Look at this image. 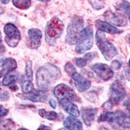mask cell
I'll return each instance as SVG.
<instances>
[{"instance_id": "obj_1", "label": "cell", "mask_w": 130, "mask_h": 130, "mask_svg": "<svg viewBox=\"0 0 130 130\" xmlns=\"http://www.w3.org/2000/svg\"><path fill=\"white\" fill-rule=\"evenodd\" d=\"M59 68L52 64L47 63L38 69L36 74V83L39 90H47L51 85L61 77Z\"/></svg>"}, {"instance_id": "obj_2", "label": "cell", "mask_w": 130, "mask_h": 130, "mask_svg": "<svg viewBox=\"0 0 130 130\" xmlns=\"http://www.w3.org/2000/svg\"><path fill=\"white\" fill-rule=\"evenodd\" d=\"M64 24L57 17H53L47 22L45 27V40L49 45L54 44L62 35L64 31Z\"/></svg>"}, {"instance_id": "obj_3", "label": "cell", "mask_w": 130, "mask_h": 130, "mask_svg": "<svg viewBox=\"0 0 130 130\" xmlns=\"http://www.w3.org/2000/svg\"><path fill=\"white\" fill-rule=\"evenodd\" d=\"M96 46L107 61H109L118 55V51L115 46L106 39L104 32L97 30L95 35Z\"/></svg>"}, {"instance_id": "obj_4", "label": "cell", "mask_w": 130, "mask_h": 130, "mask_svg": "<svg viewBox=\"0 0 130 130\" xmlns=\"http://www.w3.org/2000/svg\"><path fill=\"white\" fill-rule=\"evenodd\" d=\"M84 20L80 16H75L68 24L65 40L69 45L76 44L80 32L83 29Z\"/></svg>"}, {"instance_id": "obj_5", "label": "cell", "mask_w": 130, "mask_h": 130, "mask_svg": "<svg viewBox=\"0 0 130 130\" xmlns=\"http://www.w3.org/2000/svg\"><path fill=\"white\" fill-rule=\"evenodd\" d=\"M93 46V30L90 27L83 29L80 32L75 46V52L83 54L90 50Z\"/></svg>"}, {"instance_id": "obj_6", "label": "cell", "mask_w": 130, "mask_h": 130, "mask_svg": "<svg viewBox=\"0 0 130 130\" xmlns=\"http://www.w3.org/2000/svg\"><path fill=\"white\" fill-rule=\"evenodd\" d=\"M99 122H107L109 123H116L125 128H130V120L124 112L117 111L115 112H106L102 114L98 119Z\"/></svg>"}, {"instance_id": "obj_7", "label": "cell", "mask_w": 130, "mask_h": 130, "mask_svg": "<svg viewBox=\"0 0 130 130\" xmlns=\"http://www.w3.org/2000/svg\"><path fill=\"white\" fill-rule=\"evenodd\" d=\"M53 94L59 101V102L64 101L70 102H79V98L77 96L74 90L68 85L61 83L53 89Z\"/></svg>"}, {"instance_id": "obj_8", "label": "cell", "mask_w": 130, "mask_h": 130, "mask_svg": "<svg viewBox=\"0 0 130 130\" xmlns=\"http://www.w3.org/2000/svg\"><path fill=\"white\" fill-rule=\"evenodd\" d=\"M126 95V86L120 80H116L111 85L109 92V102L113 105L119 104Z\"/></svg>"}, {"instance_id": "obj_9", "label": "cell", "mask_w": 130, "mask_h": 130, "mask_svg": "<svg viewBox=\"0 0 130 130\" xmlns=\"http://www.w3.org/2000/svg\"><path fill=\"white\" fill-rule=\"evenodd\" d=\"M5 34V40L7 44L11 47L18 46L21 39V34L18 27L12 23H8L4 26Z\"/></svg>"}, {"instance_id": "obj_10", "label": "cell", "mask_w": 130, "mask_h": 130, "mask_svg": "<svg viewBox=\"0 0 130 130\" xmlns=\"http://www.w3.org/2000/svg\"><path fill=\"white\" fill-rule=\"evenodd\" d=\"M103 16L106 22L114 26L124 27L127 25V18L121 13H115L111 10H107L104 12Z\"/></svg>"}, {"instance_id": "obj_11", "label": "cell", "mask_w": 130, "mask_h": 130, "mask_svg": "<svg viewBox=\"0 0 130 130\" xmlns=\"http://www.w3.org/2000/svg\"><path fill=\"white\" fill-rule=\"evenodd\" d=\"M91 69L96 75L104 81L111 79L114 75V72L111 67L104 63H96L91 66Z\"/></svg>"}, {"instance_id": "obj_12", "label": "cell", "mask_w": 130, "mask_h": 130, "mask_svg": "<svg viewBox=\"0 0 130 130\" xmlns=\"http://www.w3.org/2000/svg\"><path fill=\"white\" fill-rule=\"evenodd\" d=\"M28 39L27 40L26 45L31 50H37L40 46L42 33L40 29L37 28L29 29L27 31Z\"/></svg>"}, {"instance_id": "obj_13", "label": "cell", "mask_w": 130, "mask_h": 130, "mask_svg": "<svg viewBox=\"0 0 130 130\" xmlns=\"http://www.w3.org/2000/svg\"><path fill=\"white\" fill-rule=\"evenodd\" d=\"M19 97L23 100H27L33 102H45L47 100V92L46 90H32L28 94H19Z\"/></svg>"}, {"instance_id": "obj_14", "label": "cell", "mask_w": 130, "mask_h": 130, "mask_svg": "<svg viewBox=\"0 0 130 130\" xmlns=\"http://www.w3.org/2000/svg\"><path fill=\"white\" fill-rule=\"evenodd\" d=\"M71 77L74 80L75 87L79 92H83L85 91H87L91 87L90 81L85 78L83 75L78 74L77 72L74 73L71 75Z\"/></svg>"}, {"instance_id": "obj_15", "label": "cell", "mask_w": 130, "mask_h": 130, "mask_svg": "<svg viewBox=\"0 0 130 130\" xmlns=\"http://www.w3.org/2000/svg\"><path fill=\"white\" fill-rule=\"evenodd\" d=\"M95 27L98 30L105 32L111 35L120 34L123 32L122 30H119L115 26L111 25V24L108 23L107 22L103 21L102 20H97L95 21Z\"/></svg>"}, {"instance_id": "obj_16", "label": "cell", "mask_w": 130, "mask_h": 130, "mask_svg": "<svg viewBox=\"0 0 130 130\" xmlns=\"http://www.w3.org/2000/svg\"><path fill=\"white\" fill-rule=\"evenodd\" d=\"M97 113V108L90 107L82 108V109H81V117H82L85 124L87 126H91Z\"/></svg>"}, {"instance_id": "obj_17", "label": "cell", "mask_w": 130, "mask_h": 130, "mask_svg": "<svg viewBox=\"0 0 130 130\" xmlns=\"http://www.w3.org/2000/svg\"><path fill=\"white\" fill-rule=\"evenodd\" d=\"M17 68V62L16 60L12 58H7L5 59L2 70H0V78L5 77V75L9 74L10 72L13 71Z\"/></svg>"}, {"instance_id": "obj_18", "label": "cell", "mask_w": 130, "mask_h": 130, "mask_svg": "<svg viewBox=\"0 0 130 130\" xmlns=\"http://www.w3.org/2000/svg\"><path fill=\"white\" fill-rule=\"evenodd\" d=\"M63 125L65 128L68 130H83V124L81 121L72 116L67 117Z\"/></svg>"}, {"instance_id": "obj_19", "label": "cell", "mask_w": 130, "mask_h": 130, "mask_svg": "<svg viewBox=\"0 0 130 130\" xmlns=\"http://www.w3.org/2000/svg\"><path fill=\"white\" fill-rule=\"evenodd\" d=\"M64 110L70 115L74 117H78L79 116V111L77 106L72 102L64 101L59 103Z\"/></svg>"}, {"instance_id": "obj_20", "label": "cell", "mask_w": 130, "mask_h": 130, "mask_svg": "<svg viewBox=\"0 0 130 130\" xmlns=\"http://www.w3.org/2000/svg\"><path fill=\"white\" fill-rule=\"evenodd\" d=\"M116 9L122 12L125 16H127L130 22V2L127 0H121L117 5Z\"/></svg>"}, {"instance_id": "obj_21", "label": "cell", "mask_w": 130, "mask_h": 130, "mask_svg": "<svg viewBox=\"0 0 130 130\" xmlns=\"http://www.w3.org/2000/svg\"><path fill=\"white\" fill-rule=\"evenodd\" d=\"M21 87L23 94H28L34 90V85L32 81L29 79L26 76H22L21 79Z\"/></svg>"}, {"instance_id": "obj_22", "label": "cell", "mask_w": 130, "mask_h": 130, "mask_svg": "<svg viewBox=\"0 0 130 130\" xmlns=\"http://www.w3.org/2000/svg\"><path fill=\"white\" fill-rule=\"evenodd\" d=\"M39 115L43 118L48 120H55L57 118L58 115L55 111H46L44 109H40L39 111Z\"/></svg>"}, {"instance_id": "obj_23", "label": "cell", "mask_w": 130, "mask_h": 130, "mask_svg": "<svg viewBox=\"0 0 130 130\" xmlns=\"http://www.w3.org/2000/svg\"><path fill=\"white\" fill-rule=\"evenodd\" d=\"M12 4L18 9L26 10L31 6V0H12Z\"/></svg>"}, {"instance_id": "obj_24", "label": "cell", "mask_w": 130, "mask_h": 130, "mask_svg": "<svg viewBox=\"0 0 130 130\" xmlns=\"http://www.w3.org/2000/svg\"><path fill=\"white\" fill-rule=\"evenodd\" d=\"M16 124L11 119H5L0 122V130H14Z\"/></svg>"}, {"instance_id": "obj_25", "label": "cell", "mask_w": 130, "mask_h": 130, "mask_svg": "<svg viewBox=\"0 0 130 130\" xmlns=\"http://www.w3.org/2000/svg\"><path fill=\"white\" fill-rule=\"evenodd\" d=\"M17 80L16 75L12 74H7L4 77L3 80V85L4 86H10L15 83Z\"/></svg>"}, {"instance_id": "obj_26", "label": "cell", "mask_w": 130, "mask_h": 130, "mask_svg": "<svg viewBox=\"0 0 130 130\" xmlns=\"http://www.w3.org/2000/svg\"><path fill=\"white\" fill-rule=\"evenodd\" d=\"M88 2L95 10H100L105 7V0H88Z\"/></svg>"}, {"instance_id": "obj_27", "label": "cell", "mask_w": 130, "mask_h": 130, "mask_svg": "<svg viewBox=\"0 0 130 130\" xmlns=\"http://www.w3.org/2000/svg\"><path fill=\"white\" fill-rule=\"evenodd\" d=\"M25 76L31 81L33 79V73H32V62L31 61H28L26 62V65H25Z\"/></svg>"}, {"instance_id": "obj_28", "label": "cell", "mask_w": 130, "mask_h": 130, "mask_svg": "<svg viewBox=\"0 0 130 130\" xmlns=\"http://www.w3.org/2000/svg\"><path fill=\"white\" fill-rule=\"evenodd\" d=\"M64 70L69 75L71 76L74 73L76 72V69L75 67L71 63V62H67L64 66Z\"/></svg>"}, {"instance_id": "obj_29", "label": "cell", "mask_w": 130, "mask_h": 130, "mask_svg": "<svg viewBox=\"0 0 130 130\" xmlns=\"http://www.w3.org/2000/svg\"><path fill=\"white\" fill-rule=\"evenodd\" d=\"M87 61L83 57H78L75 59V64L79 68H83L87 65Z\"/></svg>"}, {"instance_id": "obj_30", "label": "cell", "mask_w": 130, "mask_h": 130, "mask_svg": "<svg viewBox=\"0 0 130 130\" xmlns=\"http://www.w3.org/2000/svg\"><path fill=\"white\" fill-rule=\"evenodd\" d=\"M9 98L10 96H9V92L0 88V101L6 102V101L9 100Z\"/></svg>"}, {"instance_id": "obj_31", "label": "cell", "mask_w": 130, "mask_h": 130, "mask_svg": "<svg viewBox=\"0 0 130 130\" xmlns=\"http://www.w3.org/2000/svg\"><path fill=\"white\" fill-rule=\"evenodd\" d=\"M122 67V64L120 61L117 60H114L111 64V68L112 70H118Z\"/></svg>"}, {"instance_id": "obj_32", "label": "cell", "mask_w": 130, "mask_h": 130, "mask_svg": "<svg viewBox=\"0 0 130 130\" xmlns=\"http://www.w3.org/2000/svg\"><path fill=\"white\" fill-rule=\"evenodd\" d=\"M96 55H97V53L96 52H92V53H88L87 54H85L84 55V57H83V58H85L88 62L89 61L92 60Z\"/></svg>"}, {"instance_id": "obj_33", "label": "cell", "mask_w": 130, "mask_h": 130, "mask_svg": "<svg viewBox=\"0 0 130 130\" xmlns=\"http://www.w3.org/2000/svg\"><path fill=\"white\" fill-rule=\"evenodd\" d=\"M8 113H9V110L5 108L3 105H0V119L2 117L6 116Z\"/></svg>"}, {"instance_id": "obj_34", "label": "cell", "mask_w": 130, "mask_h": 130, "mask_svg": "<svg viewBox=\"0 0 130 130\" xmlns=\"http://www.w3.org/2000/svg\"><path fill=\"white\" fill-rule=\"evenodd\" d=\"M123 105H124V106H125V107H126L127 110L130 111V98L124 102Z\"/></svg>"}, {"instance_id": "obj_35", "label": "cell", "mask_w": 130, "mask_h": 130, "mask_svg": "<svg viewBox=\"0 0 130 130\" xmlns=\"http://www.w3.org/2000/svg\"><path fill=\"white\" fill-rule=\"evenodd\" d=\"M37 130H52V128L49 126L42 124V125H40Z\"/></svg>"}, {"instance_id": "obj_36", "label": "cell", "mask_w": 130, "mask_h": 130, "mask_svg": "<svg viewBox=\"0 0 130 130\" xmlns=\"http://www.w3.org/2000/svg\"><path fill=\"white\" fill-rule=\"evenodd\" d=\"M124 72H125V75H126V77L127 78V79L129 81H130V68H126Z\"/></svg>"}, {"instance_id": "obj_37", "label": "cell", "mask_w": 130, "mask_h": 130, "mask_svg": "<svg viewBox=\"0 0 130 130\" xmlns=\"http://www.w3.org/2000/svg\"><path fill=\"white\" fill-rule=\"evenodd\" d=\"M49 104L50 105V106L52 107L53 109H55L56 108V102L53 99H51L49 101Z\"/></svg>"}, {"instance_id": "obj_38", "label": "cell", "mask_w": 130, "mask_h": 130, "mask_svg": "<svg viewBox=\"0 0 130 130\" xmlns=\"http://www.w3.org/2000/svg\"><path fill=\"white\" fill-rule=\"evenodd\" d=\"M10 89L13 91H16V90H18V87L16 85H10Z\"/></svg>"}, {"instance_id": "obj_39", "label": "cell", "mask_w": 130, "mask_h": 130, "mask_svg": "<svg viewBox=\"0 0 130 130\" xmlns=\"http://www.w3.org/2000/svg\"><path fill=\"white\" fill-rule=\"evenodd\" d=\"M126 41L127 42V43L129 44V45L130 46V33L129 34L127 35L126 37Z\"/></svg>"}, {"instance_id": "obj_40", "label": "cell", "mask_w": 130, "mask_h": 130, "mask_svg": "<svg viewBox=\"0 0 130 130\" xmlns=\"http://www.w3.org/2000/svg\"><path fill=\"white\" fill-rule=\"evenodd\" d=\"M1 2H2L3 4H7V3L10 2V0H1Z\"/></svg>"}, {"instance_id": "obj_41", "label": "cell", "mask_w": 130, "mask_h": 130, "mask_svg": "<svg viewBox=\"0 0 130 130\" xmlns=\"http://www.w3.org/2000/svg\"><path fill=\"white\" fill-rule=\"evenodd\" d=\"M3 62H4V60L3 59H0V68L2 67V65H3Z\"/></svg>"}, {"instance_id": "obj_42", "label": "cell", "mask_w": 130, "mask_h": 130, "mask_svg": "<svg viewBox=\"0 0 130 130\" xmlns=\"http://www.w3.org/2000/svg\"><path fill=\"white\" fill-rule=\"evenodd\" d=\"M38 1H40L41 2H44V3H47V2H50L51 0H38Z\"/></svg>"}, {"instance_id": "obj_43", "label": "cell", "mask_w": 130, "mask_h": 130, "mask_svg": "<svg viewBox=\"0 0 130 130\" xmlns=\"http://www.w3.org/2000/svg\"><path fill=\"white\" fill-rule=\"evenodd\" d=\"M2 32L0 31V44L2 43Z\"/></svg>"}, {"instance_id": "obj_44", "label": "cell", "mask_w": 130, "mask_h": 130, "mask_svg": "<svg viewBox=\"0 0 130 130\" xmlns=\"http://www.w3.org/2000/svg\"><path fill=\"white\" fill-rule=\"evenodd\" d=\"M57 130H68V129L65 128V127H62V128H60V129H58Z\"/></svg>"}, {"instance_id": "obj_45", "label": "cell", "mask_w": 130, "mask_h": 130, "mask_svg": "<svg viewBox=\"0 0 130 130\" xmlns=\"http://www.w3.org/2000/svg\"><path fill=\"white\" fill-rule=\"evenodd\" d=\"M18 130H29V129H25V128H20V129H18Z\"/></svg>"}, {"instance_id": "obj_46", "label": "cell", "mask_w": 130, "mask_h": 130, "mask_svg": "<svg viewBox=\"0 0 130 130\" xmlns=\"http://www.w3.org/2000/svg\"><path fill=\"white\" fill-rule=\"evenodd\" d=\"M129 65L130 66V58H129Z\"/></svg>"}, {"instance_id": "obj_47", "label": "cell", "mask_w": 130, "mask_h": 130, "mask_svg": "<svg viewBox=\"0 0 130 130\" xmlns=\"http://www.w3.org/2000/svg\"><path fill=\"white\" fill-rule=\"evenodd\" d=\"M128 118H129V120H130V117H128Z\"/></svg>"}]
</instances>
